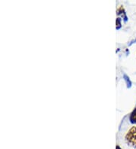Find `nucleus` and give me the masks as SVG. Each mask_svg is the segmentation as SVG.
Listing matches in <instances>:
<instances>
[{
  "label": "nucleus",
  "instance_id": "nucleus-1",
  "mask_svg": "<svg viewBox=\"0 0 136 149\" xmlns=\"http://www.w3.org/2000/svg\"><path fill=\"white\" fill-rule=\"evenodd\" d=\"M127 143L132 147L136 148V127H132L125 135Z\"/></svg>",
  "mask_w": 136,
  "mask_h": 149
},
{
  "label": "nucleus",
  "instance_id": "nucleus-2",
  "mask_svg": "<svg viewBox=\"0 0 136 149\" xmlns=\"http://www.w3.org/2000/svg\"><path fill=\"white\" fill-rule=\"evenodd\" d=\"M130 120L132 123H134V124H136V109H135L134 111L132 112L130 116Z\"/></svg>",
  "mask_w": 136,
  "mask_h": 149
},
{
  "label": "nucleus",
  "instance_id": "nucleus-3",
  "mask_svg": "<svg viewBox=\"0 0 136 149\" xmlns=\"http://www.w3.org/2000/svg\"><path fill=\"white\" fill-rule=\"evenodd\" d=\"M116 149H121V148H120V146H116Z\"/></svg>",
  "mask_w": 136,
  "mask_h": 149
}]
</instances>
